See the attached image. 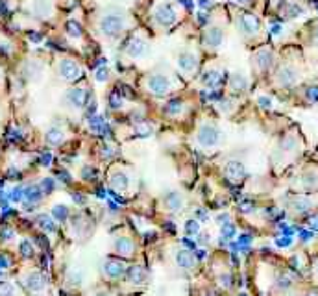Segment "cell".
<instances>
[{"instance_id": "cell-1", "label": "cell", "mask_w": 318, "mask_h": 296, "mask_svg": "<svg viewBox=\"0 0 318 296\" xmlns=\"http://www.w3.org/2000/svg\"><path fill=\"white\" fill-rule=\"evenodd\" d=\"M17 283L28 296H50V278L41 268H24L17 274Z\"/></svg>"}, {"instance_id": "cell-2", "label": "cell", "mask_w": 318, "mask_h": 296, "mask_svg": "<svg viewBox=\"0 0 318 296\" xmlns=\"http://www.w3.org/2000/svg\"><path fill=\"white\" fill-rule=\"evenodd\" d=\"M196 143L202 150H215L222 143V132L213 122H203L196 132Z\"/></svg>"}, {"instance_id": "cell-3", "label": "cell", "mask_w": 318, "mask_h": 296, "mask_svg": "<svg viewBox=\"0 0 318 296\" xmlns=\"http://www.w3.org/2000/svg\"><path fill=\"white\" fill-rule=\"evenodd\" d=\"M144 85H146V91L154 97H166L172 91V80L166 74H150Z\"/></svg>"}, {"instance_id": "cell-4", "label": "cell", "mask_w": 318, "mask_h": 296, "mask_svg": "<svg viewBox=\"0 0 318 296\" xmlns=\"http://www.w3.org/2000/svg\"><path fill=\"white\" fill-rule=\"evenodd\" d=\"M296 189L302 193H313L318 191V166L316 165H307L305 169H302V172L296 178Z\"/></svg>"}, {"instance_id": "cell-5", "label": "cell", "mask_w": 318, "mask_h": 296, "mask_svg": "<svg viewBox=\"0 0 318 296\" xmlns=\"http://www.w3.org/2000/svg\"><path fill=\"white\" fill-rule=\"evenodd\" d=\"M302 150V135L298 134H287L285 137L279 141V148H277L276 156L277 157H287V161L296 157Z\"/></svg>"}, {"instance_id": "cell-6", "label": "cell", "mask_w": 318, "mask_h": 296, "mask_svg": "<svg viewBox=\"0 0 318 296\" xmlns=\"http://www.w3.org/2000/svg\"><path fill=\"white\" fill-rule=\"evenodd\" d=\"M109 187L111 191H115V193H120L124 194L129 191V183H132V178H129L128 171L124 169H120V166H113L109 171Z\"/></svg>"}, {"instance_id": "cell-7", "label": "cell", "mask_w": 318, "mask_h": 296, "mask_svg": "<svg viewBox=\"0 0 318 296\" xmlns=\"http://www.w3.org/2000/svg\"><path fill=\"white\" fill-rule=\"evenodd\" d=\"M237 26H239V32L248 39L259 35L261 32V21L252 13H240L237 18Z\"/></svg>"}, {"instance_id": "cell-8", "label": "cell", "mask_w": 318, "mask_h": 296, "mask_svg": "<svg viewBox=\"0 0 318 296\" xmlns=\"http://www.w3.org/2000/svg\"><path fill=\"white\" fill-rule=\"evenodd\" d=\"M58 76H60L63 82H76V80L82 78V67L74 60L69 58H63L58 63Z\"/></svg>"}, {"instance_id": "cell-9", "label": "cell", "mask_w": 318, "mask_h": 296, "mask_svg": "<svg viewBox=\"0 0 318 296\" xmlns=\"http://www.w3.org/2000/svg\"><path fill=\"white\" fill-rule=\"evenodd\" d=\"M65 104L70 107V109H83L87 106L89 102V89L87 87H72L65 92Z\"/></svg>"}, {"instance_id": "cell-10", "label": "cell", "mask_w": 318, "mask_h": 296, "mask_svg": "<svg viewBox=\"0 0 318 296\" xmlns=\"http://www.w3.org/2000/svg\"><path fill=\"white\" fill-rule=\"evenodd\" d=\"M126 268L128 265L122 261V259H115V257H107L102 265V274L106 280L109 282H115V280H120V278L126 274Z\"/></svg>"}, {"instance_id": "cell-11", "label": "cell", "mask_w": 318, "mask_h": 296, "mask_svg": "<svg viewBox=\"0 0 318 296\" xmlns=\"http://www.w3.org/2000/svg\"><path fill=\"white\" fill-rule=\"evenodd\" d=\"M300 82V72L292 67V65H282L276 72V83L282 89L294 87L296 83Z\"/></svg>"}, {"instance_id": "cell-12", "label": "cell", "mask_w": 318, "mask_h": 296, "mask_svg": "<svg viewBox=\"0 0 318 296\" xmlns=\"http://www.w3.org/2000/svg\"><path fill=\"white\" fill-rule=\"evenodd\" d=\"M313 208H314V202L311 200V196L307 194H296L292 196L291 202H289V211L298 215V217H307L313 213Z\"/></svg>"}, {"instance_id": "cell-13", "label": "cell", "mask_w": 318, "mask_h": 296, "mask_svg": "<svg viewBox=\"0 0 318 296\" xmlns=\"http://www.w3.org/2000/svg\"><path fill=\"white\" fill-rule=\"evenodd\" d=\"M124 30V18L119 15H106L100 21V32L106 37H117Z\"/></svg>"}, {"instance_id": "cell-14", "label": "cell", "mask_w": 318, "mask_h": 296, "mask_svg": "<svg viewBox=\"0 0 318 296\" xmlns=\"http://www.w3.org/2000/svg\"><path fill=\"white\" fill-rule=\"evenodd\" d=\"M224 176L230 183H242L246 180V169L237 159H230V161L224 163Z\"/></svg>"}, {"instance_id": "cell-15", "label": "cell", "mask_w": 318, "mask_h": 296, "mask_svg": "<svg viewBox=\"0 0 318 296\" xmlns=\"http://www.w3.org/2000/svg\"><path fill=\"white\" fill-rule=\"evenodd\" d=\"M113 252H115L117 255H120V257H134L135 252H137V246H135V240L132 239V237H117L115 240H113Z\"/></svg>"}, {"instance_id": "cell-16", "label": "cell", "mask_w": 318, "mask_h": 296, "mask_svg": "<svg viewBox=\"0 0 318 296\" xmlns=\"http://www.w3.org/2000/svg\"><path fill=\"white\" fill-rule=\"evenodd\" d=\"M161 206L166 213H181V209L185 208V196L180 191H171L163 196Z\"/></svg>"}, {"instance_id": "cell-17", "label": "cell", "mask_w": 318, "mask_h": 296, "mask_svg": "<svg viewBox=\"0 0 318 296\" xmlns=\"http://www.w3.org/2000/svg\"><path fill=\"white\" fill-rule=\"evenodd\" d=\"M178 69L185 74V76H193L198 70V55L194 52L185 50L178 55Z\"/></svg>"}, {"instance_id": "cell-18", "label": "cell", "mask_w": 318, "mask_h": 296, "mask_svg": "<svg viewBox=\"0 0 318 296\" xmlns=\"http://www.w3.org/2000/svg\"><path fill=\"white\" fill-rule=\"evenodd\" d=\"M252 61H254V69L257 72H267L274 67V54L270 48H259Z\"/></svg>"}, {"instance_id": "cell-19", "label": "cell", "mask_w": 318, "mask_h": 296, "mask_svg": "<svg viewBox=\"0 0 318 296\" xmlns=\"http://www.w3.org/2000/svg\"><path fill=\"white\" fill-rule=\"evenodd\" d=\"M172 257H174L176 267L181 268V270H191V268H194L196 267V263H198L194 252L193 250H189V248H178Z\"/></svg>"}, {"instance_id": "cell-20", "label": "cell", "mask_w": 318, "mask_h": 296, "mask_svg": "<svg viewBox=\"0 0 318 296\" xmlns=\"http://www.w3.org/2000/svg\"><path fill=\"white\" fill-rule=\"evenodd\" d=\"M124 276H126V280H128V283H132V285H135V287H141V285H144V283H146L148 270H146V267H144V265L135 263V265H129V267L126 268Z\"/></svg>"}, {"instance_id": "cell-21", "label": "cell", "mask_w": 318, "mask_h": 296, "mask_svg": "<svg viewBox=\"0 0 318 296\" xmlns=\"http://www.w3.org/2000/svg\"><path fill=\"white\" fill-rule=\"evenodd\" d=\"M154 17H156V23L161 24V26H172V24L176 23V11L172 6L169 4H161L159 8L156 9V13H154Z\"/></svg>"}, {"instance_id": "cell-22", "label": "cell", "mask_w": 318, "mask_h": 296, "mask_svg": "<svg viewBox=\"0 0 318 296\" xmlns=\"http://www.w3.org/2000/svg\"><path fill=\"white\" fill-rule=\"evenodd\" d=\"M222 39H224V32L220 26H209L203 32V43L208 48H218L222 45Z\"/></svg>"}, {"instance_id": "cell-23", "label": "cell", "mask_w": 318, "mask_h": 296, "mask_svg": "<svg viewBox=\"0 0 318 296\" xmlns=\"http://www.w3.org/2000/svg\"><path fill=\"white\" fill-rule=\"evenodd\" d=\"M124 52L129 55V58H141V55L146 54V43H144L141 37L134 35L128 43H126Z\"/></svg>"}, {"instance_id": "cell-24", "label": "cell", "mask_w": 318, "mask_h": 296, "mask_svg": "<svg viewBox=\"0 0 318 296\" xmlns=\"http://www.w3.org/2000/svg\"><path fill=\"white\" fill-rule=\"evenodd\" d=\"M35 224H37V228L43 231V233H46V235H54L55 231H58V222H55L50 215H45V213L37 215Z\"/></svg>"}, {"instance_id": "cell-25", "label": "cell", "mask_w": 318, "mask_h": 296, "mask_svg": "<svg viewBox=\"0 0 318 296\" xmlns=\"http://www.w3.org/2000/svg\"><path fill=\"white\" fill-rule=\"evenodd\" d=\"M228 87L233 95H240V92H245L248 89V80H246L245 74L240 72H235L231 74L230 80H228Z\"/></svg>"}, {"instance_id": "cell-26", "label": "cell", "mask_w": 318, "mask_h": 296, "mask_svg": "<svg viewBox=\"0 0 318 296\" xmlns=\"http://www.w3.org/2000/svg\"><path fill=\"white\" fill-rule=\"evenodd\" d=\"M0 296H24V292H23V289L18 287L17 280L2 278V280H0Z\"/></svg>"}, {"instance_id": "cell-27", "label": "cell", "mask_w": 318, "mask_h": 296, "mask_svg": "<svg viewBox=\"0 0 318 296\" xmlns=\"http://www.w3.org/2000/svg\"><path fill=\"white\" fill-rule=\"evenodd\" d=\"M67 141V135L61 128H50L45 134V143L48 144L50 148H58Z\"/></svg>"}, {"instance_id": "cell-28", "label": "cell", "mask_w": 318, "mask_h": 296, "mask_svg": "<svg viewBox=\"0 0 318 296\" xmlns=\"http://www.w3.org/2000/svg\"><path fill=\"white\" fill-rule=\"evenodd\" d=\"M222 80H224V74H222V70H218V69L205 70V72L202 74V83L209 89H217L222 83Z\"/></svg>"}, {"instance_id": "cell-29", "label": "cell", "mask_w": 318, "mask_h": 296, "mask_svg": "<svg viewBox=\"0 0 318 296\" xmlns=\"http://www.w3.org/2000/svg\"><path fill=\"white\" fill-rule=\"evenodd\" d=\"M17 252H18V255L23 259H33L37 255V250H35V245H33L32 240L30 239H21L17 243Z\"/></svg>"}, {"instance_id": "cell-30", "label": "cell", "mask_w": 318, "mask_h": 296, "mask_svg": "<svg viewBox=\"0 0 318 296\" xmlns=\"http://www.w3.org/2000/svg\"><path fill=\"white\" fill-rule=\"evenodd\" d=\"M50 217L54 218L55 222H67L69 220V217H70L69 206H65V203H55L54 208H52Z\"/></svg>"}, {"instance_id": "cell-31", "label": "cell", "mask_w": 318, "mask_h": 296, "mask_svg": "<svg viewBox=\"0 0 318 296\" xmlns=\"http://www.w3.org/2000/svg\"><path fill=\"white\" fill-rule=\"evenodd\" d=\"M282 15L287 18H294V17H300L304 15V8H302L298 2H285L282 8Z\"/></svg>"}, {"instance_id": "cell-32", "label": "cell", "mask_w": 318, "mask_h": 296, "mask_svg": "<svg viewBox=\"0 0 318 296\" xmlns=\"http://www.w3.org/2000/svg\"><path fill=\"white\" fill-rule=\"evenodd\" d=\"M15 239H17V231H15L13 226H9V224L0 226V240L2 243H11Z\"/></svg>"}, {"instance_id": "cell-33", "label": "cell", "mask_w": 318, "mask_h": 296, "mask_svg": "<svg viewBox=\"0 0 318 296\" xmlns=\"http://www.w3.org/2000/svg\"><path fill=\"white\" fill-rule=\"evenodd\" d=\"M89 126H91L97 134H100V132H106L107 130V126H106V120H104V117H100V115H95V117H91L89 119Z\"/></svg>"}, {"instance_id": "cell-34", "label": "cell", "mask_w": 318, "mask_h": 296, "mask_svg": "<svg viewBox=\"0 0 318 296\" xmlns=\"http://www.w3.org/2000/svg\"><path fill=\"white\" fill-rule=\"evenodd\" d=\"M183 111V102L181 100H171L166 104V113L171 117H178Z\"/></svg>"}, {"instance_id": "cell-35", "label": "cell", "mask_w": 318, "mask_h": 296, "mask_svg": "<svg viewBox=\"0 0 318 296\" xmlns=\"http://www.w3.org/2000/svg\"><path fill=\"white\" fill-rule=\"evenodd\" d=\"M305 100L309 104H316L318 102V85H307L305 87Z\"/></svg>"}, {"instance_id": "cell-36", "label": "cell", "mask_w": 318, "mask_h": 296, "mask_svg": "<svg viewBox=\"0 0 318 296\" xmlns=\"http://www.w3.org/2000/svg\"><path fill=\"white\" fill-rule=\"evenodd\" d=\"M185 233L187 235H196V233H200V222L194 220V218H191V220L185 222Z\"/></svg>"}, {"instance_id": "cell-37", "label": "cell", "mask_w": 318, "mask_h": 296, "mask_svg": "<svg viewBox=\"0 0 318 296\" xmlns=\"http://www.w3.org/2000/svg\"><path fill=\"white\" fill-rule=\"evenodd\" d=\"M11 267H13V259H11V255L2 254V252H0V272H6V270H9Z\"/></svg>"}, {"instance_id": "cell-38", "label": "cell", "mask_w": 318, "mask_h": 296, "mask_svg": "<svg viewBox=\"0 0 318 296\" xmlns=\"http://www.w3.org/2000/svg\"><path fill=\"white\" fill-rule=\"evenodd\" d=\"M67 32H69L70 37H82V26L78 23L70 21V23H67Z\"/></svg>"}, {"instance_id": "cell-39", "label": "cell", "mask_w": 318, "mask_h": 296, "mask_svg": "<svg viewBox=\"0 0 318 296\" xmlns=\"http://www.w3.org/2000/svg\"><path fill=\"white\" fill-rule=\"evenodd\" d=\"M305 222H307V226L313 231H318V211H313L311 215H307V217H305Z\"/></svg>"}, {"instance_id": "cell-40", "label": "cell", "mask_w": 318, "mask_h": 296, "mask_svg": "<svg viewBox=\"0 0 318 296\" xmlns=\"http://www.w3.org/2000/svg\"><path fill=\"white\" fill-rule=\"evenodd\" d=\"M109 106L113 107V109H120V107H122V98H120L119 92H111V97H109Z\"/></svg>"}, {"instance_id": "cell-41", "label": "cell", "mask_w": 318, "mask_h": 296, "mask_svg": "<svg viewBox=\"0 0 318 296\" xmlns=\"http://www.w3.org/2000/svg\"><path fill=\"white\" fill-rule=\"evenodd\" d=\"M137 134L143 135V137H148V135H152V128L144 124V122H141V124H137Z\"/></svg>"}, {"instance_id": "cell-42", "label": "cell", "mask_w": 318, "mask_h": 296, "mask_svg": "<svg viewBox=\"0 0 318 296\" xmlns=\"http://www.w3.org/2000/svg\"><path fill=\"white\" fill-rule=\"evenodd\" d=\"M107 78H109V70H107V67L97 69V80L98 82H106Z\"/></svg>"}, {"instance_id": "cell-43", "label": "cell", "mask_w": 318, "mask_h": 296, "mask_svg": "<svg viewBox=\"0 0 318 296\" xmlns=\"http://www.w3.org/2000/svg\"><path fill=\"white\" fill-rule=\"evenodd\" d=\"M311 274H313V282L318 285V257L313 261V268H311Z\"/></svg>"}, {"instance_id": "cell-44", "label": "cell", "mask_w": 318, "mask_h": 296, "mask_svg": "<svg viewBox=\"0 0 318 296\" xmlns=\"http://www.w3.org/2000/svg\"><path fill=\"white\" fill-rule=\"evenodd\" d=\"M233 2H235V4H239V6H250L252 2H254V0H233Z\"/></svg>"}, {"instance_id": "cell-45", "label": "cell", "mask_w": 318, "mask_h": 296, "mask_svg": "<svg viewBox=\"0 0 318 296\" xmlns=\"http://www.w3.org/2000/svg\"><path fill=\"white\" fill-rule=\"evenodd\" d=\"M313 41L318 45V26H316V30H314V32H313Z\"/></svg>"}, {"instance_id": "cell-46", "label": "cell", "mask_w": 318, "mask_h": 296, "mask_svg": "<svg viewBox=\"0 0 318 296\" xmlns=\"http://www.w3.org/2000/svg\"><path fill=\"white\" fill-rule=\"evenodd\" d=\"M239 296H246V294H239Z\"/></svg>"}, {"instance_id": "cell-47", "label": "cell", "mask_w": 318, "mask_h": 296, "mask_svg": "<svg viewBox=\"0 0 318 296\" xmlns=\"http://www.w3.org/2000/svg\"><path fill=\"white\" fill-rule=\"evenodd\" d=\"M316 159H318V154H316Z\"/></svg>"}]
</instances>
